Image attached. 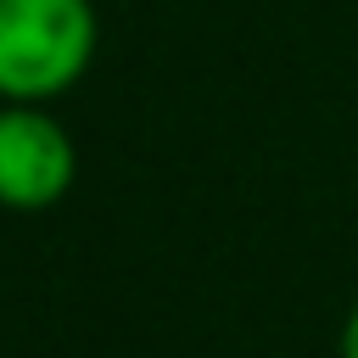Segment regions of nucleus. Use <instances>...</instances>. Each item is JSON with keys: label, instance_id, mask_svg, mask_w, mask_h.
I'll use <instances>...</instances> for the list:
<instances>
[{"label": "nucleus", "instance_id": "f257e3e1", "mask_svg": "<svg viewBox=\"0 0 358 358\" xmlns=\"http://www.w3.org/2000/svg\"><path fill=\"white\" fill-rule=\"evenodd\" d=\"M101 50L95 0H0V101L50 106Z\"/></svg>", "mask_w": 358, "mask_h": 358}, {"label": "nucleus", "instance_id": "7ed1b4c3", "mask_svg": "<svg viewBox=\"0 0 358 358\" xmlns=\"http://www.w3.org/2000/svg\"><path fill=\"white\" fill-rule=\"evenodd\" d=\"M336 358H358V296H352V308H347V319H341V336H336Z\"/></svg>", "mask_w": 358, "mask_h": 358}, {"label": "nucleus", "instance_id": "f03ea898", "mask_svg": "<svg viewBox=\"0 0 358 358\" xmlns=\"http://www.w3.org/2000/svg\"><path fill=\"white\" fill-rule=\"evenodd\" d=\"M78 185V145L50 106L0 101V207L50 213Z\"/></svg>", "mask_w": 358, "mask_h": 358}]
</instances>
